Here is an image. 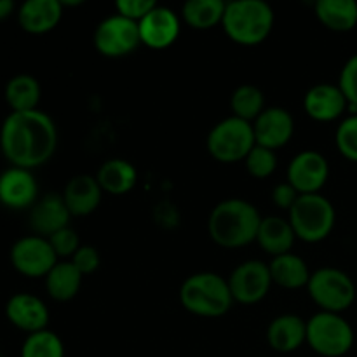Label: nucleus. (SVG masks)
Wrapping results in <instances>:
<instances>
[{
    "mask_svg": "<svg viewBox=\"0 0 357 357\" xmlns=\"http://www.w3.org/2000/svg\"><path fill=\"white\" fill-rule=\"evenodd\" d=\"M58 128L51 115L40 108L10 112L0 128V150L14 167L33 169L54 155Z\"/></svg>",
    "mask_w": 357,
    "mask_h": 357,
    "instance_id": "1",
    "label": "nucleus"
},
{
    "mask_svg": "<svg viewBox=\"0 0 357 357\" xmlns=\"http://www.w3.org/2000/svg\"><path fill=\"white\" fill-rule=\"evenodd\" d=\"M264 216L257 206L239 197H230L218 202L208 218L209 237L218 246L227 250L257 243V234Z\"/></svg>",
    "mask_w": 357,
    "mask_h": 357,
    "instance_id": "2",
    "label": "nucleus"
},
{
    "mask_svg": "<svg viewBox=\"0 0 357 357\" xmlns=\"http://www.w3.org/2000/svg\"><path fill=\"white\" fill-rule=\"evenodd\" d=\"M274 9L265 0L227 2L222 26L227 37L239 45H258L274 28Z\"/></svg>",
    "mask_w": 357,
    "mask_h": 357,
    "instance_id": "3",
    "label": "nucleus"
},
{
    "mask_svg": "<svg viewBox=\"0 0 357 357\" xmlns=\"http://www.w3.org/2000/svg\"><path fill=\"white\" fill-rule=\"evenodd\" d=\"M180 302L199 317H222L232 307L229 281L216 272H195L180 286Z\"/></svg>",
    "mask_w": 357,
    "mask_h": 357,
    "instance_id": "4",
    "label": "nucleus"
},
{
    "mask_svg": "<svg viewBox=\"0 0 357 357\" xmlns=\"http://www.w3.org/2000/svg\"><path fill=\"white\" fill-rule=\"evenodd\" d=\"M288 222L296 239L303 243H321L337 223V209L323 194H303L288 211Z\"/></svg>",
    "mask_w": 357,
    "mask_h": 357,
    "instance_id": "5",
    "label": "nucleus"
},
{
    "mask_svg": "<svg viewBox=\"0 0 357 357\" xmlns=\"http://www.w3.org/2000/svg\"><path fill=\"white\" fill-rule=\"evenodd\" d=\"M305 344L323 357H344L354 345V330L342 314L319 310L307 319Z\"/></svg>",
    "mask_w": 357,
    "mask_h": 357,
    "instance_id": "6",
    "label": "nucleus"
},
{
    "mask_svg": "<svg viewBox=\"0 0 357 357\" xmlns=\"http://www.w3.org/2000/svg\"><path fill=\"white\" fill-rule=\"evenodd\" d=\"M255 145L257 139H255L253 124L234 115L216 122L206 139L209 155L225 164L244 160Z\"/></svg>",
    "mask_w": 357,
    "mask_h": 357,
    "instance_id": "7",
    "label": "nucleus"
},
{
    "mask_svg": "<svg viewBox=\"0 0 357 357\" xmlns=\"http://www.w3.org/2000/svg\"><path fill=\"white\" fill-rule=\"evenodd\" d=\"M307 291L321 310L335 314L351 309L357 295L351 275L337 267H321L314 271Z\"/></svg>",
    "mask_w": 357,
    "mask_h": 357,
    "instance_id": "8",
    "label": "nucleus"
},
{
    "mask_svg": "<svg viewBox=\"0 0 357 357\" xmlns=\"http://www.w3.org/2000/svg\"><path fill=\"white\" fill-rule=\"evenodd\" d=\"M142 44L138 23L115 13L100 21L94 30V47L107 58H122Z\"/></svg>",
    "mask_w": 357,
    "mask_h": 357,
    "instance_id": "9",
    "label": "nucleus"
},
{
    "mask_svg": "<svg viewBox=\"0 0 357 357\" xmlns=\"http://www.w3.org/2000/svg\"><path fill=\"white\" fill-rule=\"evenodd\" d=\"M10 264L14 271L26 278H45L58 264V255L47 237L37 234L17 239L10 248Z\"/></svg>",
    "mask_w": 357,
    "mask_h": 357,
    "instance_id": "10",
    "label": "nucleus"
},
{
    "mask_svg": "<svg viewBox=\"0 0 357 357\" xmlns=\"http://www.w3.org/2000/svg\"><path fill=\"white\" fill-rule=\"evenodd\" d=\"M227 281H229L234 302L243 303V305L261 302L267 296L271 286L274 284L268 264H264L261 260L243 261L230 272Z\"/></svg>",
    "mask_w": 357,
    "mask_h": 357,
    "instance_id": "11",
    "label": "nucleus"
},
{
    "mask_svg": "<svg viewBox=\"0 0 357 357\" xmlns=\"http://www.w3.org/2000/svg\"><path fill=\"white\" fill-rule=\"evenodd\" d=\"M330 178V164L328 159L317 150H303L298 152L288 164L286 181L303 194H321V188Z\"/></svg>",
    "mask_w": 357,
    "mask_h": 357,
    "instance_id": "12",
    "label": "nucleus"
},
{
    "mask_svg": "<svg viewBox=\"0 0 357 357\" xmlns=\"http://www.w3.org/2000/svg\"><path fill=\"white\" fill-rule=\"evenodd\" d=\"M138 30L143 45L160 51L173 45L180 37V16L169 7L155 6L143 20L138 21Z\"/></svg>",
    "mask_w": 357,
    "mask_h": 357,
    "instance_id": "13",
    "label": "nucleus"
},
{
    "mask_svg": "<svg viewBox=\"0 0 357 357\" xmlns=\"http://www.w3.org/2000/svg\"><path fill=\"white\" fill-rule=\"evenodd\" d=\"M251 124L257 145L274 152L288 145L295 132V119L282 107H267Z\"/></svg>",
    "mask_w": 357,
    "mask_h": 357,
    "instance_id": "14",
    "label": "nucleus"
},
{
    "mask_svg": "<svg viewBox=\"0 0 357 357\" xmlns=\"http://www.w3.org/2000/svg\"><path fill=\"white\" fill-rule=\"evenodd\" d=\"M37 201L38 183L30 169L10 166L0 173V204L9 209H31Z\"/></svg>",
    "mask_w": 357,
    "mask_h": 357,
    "instance_id": "15",
    "label": "nucleus"
},
{
    "mask_svg": "<svg viewBox=\"0 0 357 357\" xmlns=\"http://www.w3.org/2000/svg\"><path fill=\"white\" fill-rule=\"evenodd\" d=\"M6 317L14 328L31 335L47 330L49 309L44 300L31 293H16L6 303Z\"/></svg>",
    "mask_w": 357,
    "mask_h": 357,
    "instance_id": "16",
    "label": "nucleus"
},
{
    "mask_svg": "<svg viewBox=\"0 0 357 357\" xmlns=\"http://www.w3.org/2000/svg\"><path fill=\"white\" fill-rule=\"evenodd\" d=\"M303 108L314 121L331 122L349 112V103L338 84L321 82L307 91L303 96Z\"/></svg>",
    "mask_w": 357,
    "mask_h": 357,
    "instance_id": "17",
    "label": "nucleus"
},
{
    "mask_svg": "<svg viewBox=\"0 0 357 357\" xmlns=\"http://www.w3.org/2000/svg\"><path fill=\"white\" fill-rule=\"evenodd\" d=\"M70 218L72 215L66 208L65 199L56 192H49L38 197L33 208L30 209V227L40 237H51L58 230L70 227Z\"/></svg>",
    "mask_w": 357,
    "mask_h": 357,
    "instance_id": "18",
    "label": "nucleus"
},
{
    "mask_svg": "<svg viewBox=\"0 0 357 357\" xmlns=\"http://www.w3.org/2000/svg\"><path fill=\"white\" fill-rule=\"evenodd\" d=\"M63 17L59 0H26L17 9V23L26 33L44 35L58 26Z\"/></svg>",
    "mask_w": 357,
    "mask_h": 357,
    "instance_id": "19",
    "label": "nucleus"
},
{
    "mask_svg": "<svg viewBox=\"0 0 357 357\" xmlns=\"http://www.w3.org/2000/svg\"><path fill=\"white\" fill-rule=\"evenodd\" d=\"M267 342L272 351L289 354L307 342V321L296 314H281L267 328Z\"/></svg>",
    "mask_w": 357,
    "mask_h": 357,
    "instance_id": "20",
    "label": "nucleus"
},
{
    "mask_svg": "<svg viewBox=\"0 0 357 357\" xmlns=\"http://www.w3.org/2000/svg\"><path fill=\"white\" fill-rule=\"evenodd\" d=\"M63 199L72 216H87L94 213L100 206L103 190L98 183L96 176L91 174H77L63 190Z\"/></svg>",
    "mask_w": 357,
    "mask_h": 357,
    "instance_id": "21",
    "label": "nucleus"
},
{
    "mask_svg": "<svg viewBox=\"0 0 357 357\" xmlns=\"http://www.w3.org/2000/svg\"><path fill=\"white\" fill-rule=\"evenodd\" d=\"M101 190L112 195H124L138 183V169L129 160L115 157L105 160L96 173Z\"/></svg>",
    "mask_w": 357,
    "mask_h": 357,
    "instance_id": "22",
    "label": "nucleus"
},
{
    "mask_svg": "<svg viewBox=\"0 0 357 357\" xmlns=\"http://www.w3.org/2000/svg\"><path fill=\"white\" fill-rule=\"evenodd\" d=\"M296 236L291 223L281 216H264L257 234V243L265 253L272 257L289 253L295 244Z\"/></svg>",
    "mask_w": 357,
    "mask_h": 357,
    "instance_id": "23",
    "label": "nucleus"
},
{
    "mask_svg": "<svg viewBox=\"0 0 357 357\" xmlns=\"http://www.w3.org/2000/svg\"><path fill=\"white\" fill-rule=\"evenodd\" d=\"M268 268H271L272 282L284 289L307 288L310 274H312L307 261L291 251L272 258Z\"/></svg>",
    "mask_w": 357,
    "mask_h": 357,
    "instance_id": "24",
    "label": "nucleus"
},
{
    "mask_svg": "<svg viewBox=\"0 0 357 357\" xmlns=\"http://www.w3.org/2000/svg\"><path fill=\"white\" fill-rule=\"evenodd\" d=\"M3 98L13 112L37 110L42 98L40 82L28 73L14 75L13 79L7 80Z\"/></svg>",
    "mask_w": 357,
    "mask_h": 357,
    "instance_id": "25",
    "label": "nucleus"
},
{
    "mask_svg": "<svg viewBox=\"0 0 357 357\" xmlns=\"http://www.w3.org/2000/svg\"><path fill=\"white\" fill-rule=\"evenodd\" d=\"M82 278L72 261H58L45 275V289L56 302H68L75 298L82 286Z\"/></svg>",
    "mask_w": 357,
    "mask_h": 357,
    "instance_id": "26",
    "label": "nucleus"
},
{
    "mask_svg": "<svg viewBox=\"0 0 357 357\" xmlns=\"http://www.w3.org/2000/svg\"><path fill=\"white\" fill-rule=\"evenodd\" d=\"M314 10L317 20L333 31H351L357 24L356 0H317Z\"/></svg>",
    "mask_w": 357,
    "mask_h": 357,
    "instance_id": "27",
    "label": "nucleus"
},
{
    "mask_svg": "<svg viewBox=\"0 0 357 357\" xmlns=\"http://www.w3.org/2000/svg\"><path fill=\"white\" fill-rule=\"evenodd\" d=\"M225 6L223 0H187L181 7V17L195 30H209L222 23Z\"/></svg>",
    "mask_w": 357,
    "mask_h": 357,
    "instance_id": "28",
    "label": "nucleus"
},
{
    "mask_svg": "<svg viewBox=\"0 0 357 357\" xmlns=\"http://www.w3.org/2000/svg\"><path fill=\"white\" fill-rule=\"evenodd\" d=\"M265 108V93L255 84H241L230 96L232 115L243 121L253 122Z\"/></svg>",
    "mask_w": 357,
    "mask_h": 357,
    "instance_id": "29",
    "label": "nucleus"
},
{
    "mask_svg": "<svg viewBox=\"0 0 357 357\" xmlns=\"http://www.w3.org/2000/svg\"><path fill=\"white\" fill-rule=\"evenodd\" d=\"M20 357H65L63 340L51 330L26 335Z\"/></svg>",
    "mask_w": 357,
    "mask_h": 357,
    "instance_id": "30",
    "label": "nucleus"
},
{
    "mask_svg": "<svg viewBox=\"0 0 357 357\" xmlns=\"http://www.w3.org/2000/svg\"><path fill=\"white\" fill-rule=\"evenodd\" d=\"M244 164H246V169L251 176L264 180V178L271 176L278 167V155H275L274 150L255 145L250 155L244 159Z\"/></svg>",
    "mask_w": 357,
    "mask_h": 357,
    "instance_id": "31",
    "label": "nucleus"
},
{
    "mask_svg": "<svg viewBox=\"0 0 357 357\" xmlns=\"http://www.w3.org/2000/svg\"><path fill=\"white\" fill-rule=\"evenodd\" d=\"M337 149L345 159L357 162V114H349L335 132Z\"/></svg>",
    "mask_w": 357,
    "mask_h": 357,
    "instance_id": "32",
    "label": "nucleus"
},
{
    "mask_svg": "<svg viewBox=\"0 0 357 357\" xmlns=\"http://www.w3.org/2000/svg\"><path fill=\"white\" fill-rule=\"evenodd\" d=\"M338 87L347 98L349 112L357 114V52L345 61L338 77Z\"/></svg>",
    "mask_w": 357,
    "mask_h": 357,
    "instance_id": "33",
    "label": "nucleus"
},
{
    "mask_svg": "<svg viewBox=\"0 0 357 357\" xmlns=\"http://www.w3.org/2000/svg\"><path fill=\"white\" fill-rule=\"evenodd\" d=\"M47 239L51 243L54 253L58 255V258H72L75 255V251L82 246L79 239V234L72 227H65V229L58 230V232L52 234Z\"/></svg>",
    "mask_w": 357,
    "mask_h": 357,
    "instance_id": "34",
    "label": "nucleus"
},
{
    "mask_svg": "<svg viewBox=\"0 0 357 357\" xmlns=\"http://www.w3.org/2000/svg\"><path fill=\"white\" fill-rule=\"evenodd\" d=\"M70 261L75 265V268L80 272V274L89 275L100 268V264H101L100 251H98L94 246H91V244H82V246L75 251V255L70 258Z\"/></svg>",
    "mask_w": 357,
    "mask_h": 357,
    "instance_id": "35",
    "label": "nucleus"
},
{
    "mask_svg": "<svg viewBox=\"0 0 357 357\" xmlns=\"http://www.w3.org/2000/svg\"><path fill=\"white\" fill-rule=\"evenodd\" d=\"M155 6V0H119V2L115 3V9H117L119 14H122V16L129 17V20L138 23V21L143 20V17H145Z\"/></svg>",
    "mask_w": 357,
    "mask_h": 357,
    "instance_id": "36",
    "label": "nucleus"
},
{
    "mask_svg": "<svg viewBox=\"0 0 357 357\" xmlns=\"http://www.w3.org/2000/svg\"><path fill=\"white\" fill-rule=\"evenodd\" d=\"M298 197L300 194L288 183V181H282V183L275 185L274 190H272V202H274L278 208L288 209V211L293 208V204H295Z\"/></svg>",
    "mask_w": 357,
    "mask_h": 357,
    "instance_id": "37",
    "label": "nucleus"
},
{
    "mask_svg": "<svg viewBox=\"0 0 357 357\" xmlns=\"http://www.w3.org/2000/svg\"><path fill=\"white\" fill-rule=\"evenodd\" d=\"M14 9H16V3L13 0H0V21L7 20L14 13Z\"/></svg>",
    "mask_w": 357,
    "mask_h": 357,
    "instance_id": "38",
    "label": "nucleus"
}]
</instances>
